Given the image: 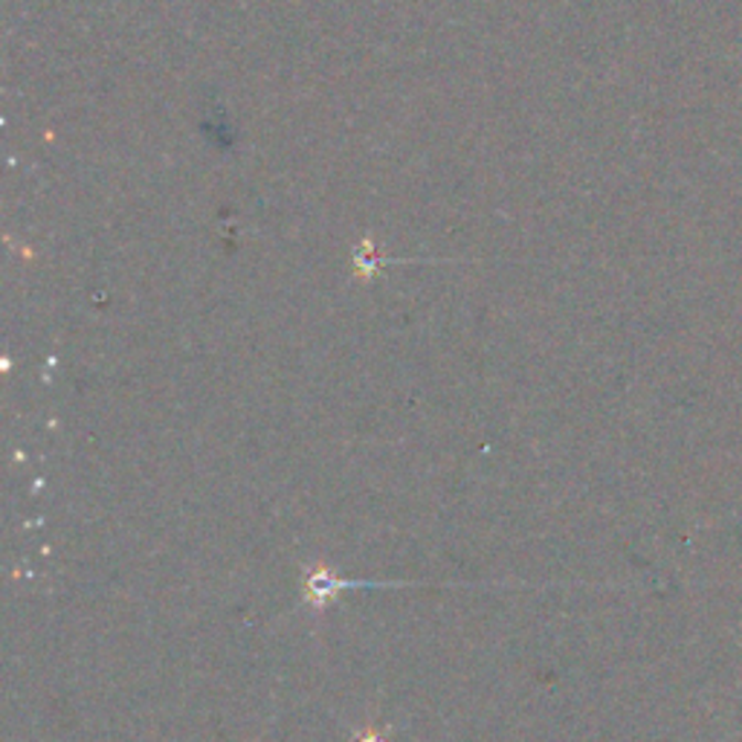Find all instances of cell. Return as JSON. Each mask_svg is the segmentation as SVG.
Here are the masks:
<instances>
[{
  "mask_svg": "<svg viewBox=\"0 0 742 742\" xmlns=\"http://www.w3.org/2000/svg\"><path fill=\"white\" fill-rule=\"evenodd\" d=\"M352 742H389V740H386L384 731H377V728H363L359 734L352 736Z\"/></svg>",
  "mask_w": 742,
  "mask_h": 742,
  "instance_id": "7a4b0ae2",
  "label": "cell"
},
{
  "mask_svg": "<svg viewBox=\"0 0 742 742\" xmlns=\"http://www.w3.org/2000/svg\"><path fill=\"white\" fill-rule=\"evenodd\" d=\"M354 587H372V583H368V580L340 578L331 566L316 563L305 571L302 598H305V603L311 606V610L322 612V610H329L331 603H334L340 594L348 592V589H354Z\"/></svg>",
  "mask_w": 742,
  "mask_h": 742,
  "instance_id": "6da1fadb",
  "label": "cell"
}]
</instances>
